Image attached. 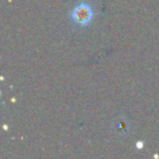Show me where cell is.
<instances>
[{
  "instance_id": "1",
  "label": "cell",
  "mask_w": 159,
  "mask_h": 159,
  "mask_svg": "<svg viewBox=\"0 0 159 159\" xmlns=\"http://www.w3.org/2000/svg\"><path fill=\"white\" fill-rule=\"evenodd\" d=\"M92 16H93V13H92L91 8L89 7V5H85V3L80 5L72 13L73 19L79 24H86L91 20Z\"/></svg>"
}]
</instances>
